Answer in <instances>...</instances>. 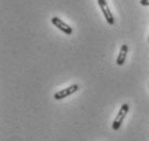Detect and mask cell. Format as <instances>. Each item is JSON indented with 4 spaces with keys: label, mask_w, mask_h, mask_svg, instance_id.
I'll list each match as a JSON object with an SVG mask.
<instances>
[{
    "label": "cell",
    "mask_w": 149,
    "mask_h": 141,
    "mask_svg": "<svg viewBox=\"0 0 149 141\" xmlns=\"http://www.w3.org/2000/svg\"><path fill=\"white\" fill-rule=\"evenodd\" d=\"M130 110V106H129V104L127 103H124L122 104V106L120 108L119 112H118V114L116 116L115 121L112 123V129L113 130H118L121 126V124L123 123L124 118H125V116H127V112Z\"/></svg>",
    "instance_id": "obj_1"
},
{
    "label": "cell",
    "mask_w": 149,
    "mask_h": 141,
    "mask_svg": "<svg viewBox=\"0 0 149 141\" xmlns=\"http://www.w3.org/2000/svg\"><path fill=\"white\" fill-rule=\"evenodd\" d=\"M97 4H98V6L101 8L103 15L105 16L107 23H108L109 25H113L115 24V19H113V15H112L111 11L109 10V7L107 2H106V0H97Z\"/></svg>",
    "instance_id": "obj_2"
},
{
    "label": "cell",
    "mask_w": 149,
    "mask_h": 141,
    "mask_svg": "<svg viewBox=\"0 0 149 141\" xmlns=\"http://www.w3.org/2000/svg\"><path fill=\"white\" fill-rule=\"evenodd\" d=\"M79 90V86L78 85H71L67 88H65V89L61 90V91H57V92L54 93V99L55 100H62L64 98H66V97H69L70 94L72 93L77 92Z\"/></svg>",
    "instance_id": "obj_3"
},
{
    "label": "cell",
    "mask_w": 149,
    "mask_h": 141,
    "mask_svg": "<svg viewBox=\"0 0 149 141\" xmlns=\"http://www.w3.org/2000/svg\"><path fill=\"white\" fill-rule=\"evenodd\" d=\"M51 22H52V24L55 26V27H57L58 30H62V32L65 33L66 35H71V34H72V28H71L69 25H67L65 22H63L61 19H58V18H56V16L52 18V19H51Z\"/></svg>",
    "instance_id": "obj_4"
},
{
    "label": "cell",
    "mask_w": 149,
    "mask_h": 141,
    "mask_svg": "<svg viewBox=\"0 0 149 141\" xmlns=\"http://www.w3.org/2000/svg\"><path fill=\"white\" fill-rule=\"evenodd\" d=\"M127 51H129V47H127V45H122V47H121V49H120L119 54H118V58H117V64H118V65L122 66L123 64H124L125 59H127Z\"/></svg>",
    "instance_id": "obj_5"
},
{
    "label": "cell",
    "mask_w": 149,
    "mask_h": 141,
    "mask_svg": "<svg viewBox=\"0 0 149 141\" xmlns=\"http://www.w3.org/2000/svg\"><path fill=\"white\" fill-rule=\"evenodd\" d=\"M139 4L144 6V7H146V6H149V0H141Z\"/></svg>",
    "instance_id": "obj_6"
},
{
    "label": "cell",
    "mask_w": 149,
    "mask_h": 141,
    "mask_svg": "<svg viewBox=\"0 0 149 141\" xmlns=\"http://www.w3.org/2000/svg\"><path fill=\"white\" fill-rule=\"evenodd\" d=\"M148 41H149V36H148Z\"/></svg>",
    "instance_id": "obj_7"
}]
</instances>
